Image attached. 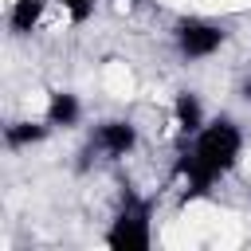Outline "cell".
Here are the masks:
<instances>
[{"mask_svg":"<svg viewBox=\"0 0 251 251\" xmlns=\"http://www.w3.org/2000/svg\"><path fill=\"white\" fill-rule=\"evenodd\" d=\"M239 161H243V126L231 114L208 118L204 129L180 145L173 165V176L180 180V204L212 196V184L235 173Z\"/></svg>","mask_w":251,"mask_h":251,"instance_id":"obj_1","label":"cell"},{"mask_svg":"<svg viewBox=\"0 0 251 251\" xmlns=\"http://www.w3.org/2000/svg\"><path fill=\"white\" fill-rule=\"evenodd\" d=\"M153 212H157V196L137 192L133 180H122L118 208L102 231V243L110 251H149L153 247Z\"/></svg>","mask_w":251,"mask_h":251,"instance_id":"obj_2","label":"cell"},{"mask_svg":"<svg viewBox=\"0 0 251 251\" xmlns=\"http://www.w3.org/2000/svg\"><path fill=\"white\" fill-rule=\"evenodd\" d=\"M169 35H173V51L184 63H204L227 43V27L220 20H208V16H180L169 27Z\"/></svg>","mask_w":251,"mask_h":251,"instance_id":"obj_3","label":"cell"},{"mask_svg":"<svg viewBox=\"0 0 251 251\" xmlns=\"http://www.w3.org/2000/svg\"><path fill=\"white\" fill-rule=\"evenodd\" d=\"M137 145H141V133L129 118H102L86 133V149L102 161H126Z\"/></svg>","mask_w":251,"mask_h":251,"instance_id":"obj_4","label":"cell"},{"mask_svg":"<svg viewBox=\"0 0 251 251\" xmlns=\"http://www.w3.org/2000/svg\"><path fill=\"white\" fill-rule=\"evenodd\" d=\"M204 122H208V110H204L200 94H196V90H176V94H173V126H176L180 145H184L188 137H196V133L204 129Z\"/></svg>","mask_w":251,"mask_h":251,"instance_id":"obj_5","label":"cell"},{"mask_svg":"<svg viewBox=\"0 0 251 251\" xmlns=\"http://www.w3.org/2000/svg\"><path fill=\"white\" fill-rule=\"evenodd\" d=\"M43 118L51 122V129H78L82 126V98L75 90H47Z\"/></svg>","mask_w":251,"mask_h":251,"instance_id":"obj_6","label":"cell"},{"mask_svg":"<svg viewBox=\"0 0 251 251\" xmlns=\"http://www.w3.org/2000/svg\"><path fill=\"white\" fill-rule=\"evenodd\" d=\"M51 133L55 129H51L47 118H16V122L4 126V145H8V153H24V149L43 145Z\"/></svg>","mask_w":251,"mask_h":251,"instance_id":"obj_7","label":"cell"},{"mask_svg":"<svg viewBox=\"0 0 251 251\" xmlns=\"http://www.w3.org/2000/svg\"><path fill=\"white\" fill-rule=\"evenodd\" d=\"M43 16H47V0H12L8 4V31L16 39H27L39 31Z\"/></svg>","mask_w":251,"mask_h":251,"instance_id":"obj_8","label":"cell"},{"mask_svg":"<svg viewBox=\"0 0 251 251\" xmlns=\"http://www.w3.org/2000/svg\"><path fill=\"white\" fill-rule=\"evenodd\" d=\"M59 8H63V16H67L75 27H82V24L98 12V0H59Z\"/></svg>","mask_w":251,"mask_h":251,"instance_id":"obj_9","label":"cell"},{"mask_svg":"<svg viewBox=\"0 0 251 251\" xmlns=\"http://www.w3.org/2000/svg\"><path fill=\"white\" fill-rule=\"evenodd\" d=\"M239 98H243V102H251V71L239 78Z\"/></svg>","mask_w":251,"mask_h":251,"instance_id":"obj_10","label":"cell"}]
</instances>
